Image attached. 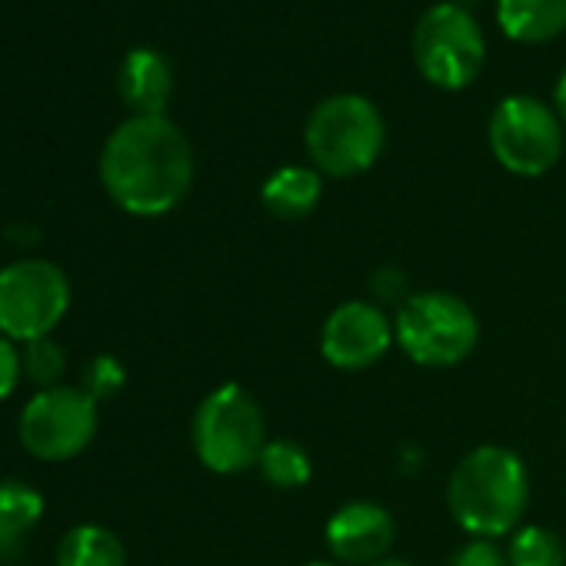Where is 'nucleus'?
Returning a JSON list of instances; mask_svg holds the SVG:
<instances>
[{
  "label": "nucleus",
  "instance_id": "1",
  "mask_svg": "<svg viewBox=\"0 0 566 566\" xmlns=\"http://www.w3.org/2000/svg\"><path fill=\"white\" fill-rule=\"evenodd\" d=\"M101 180L111 200L134 217L174 210L193 184V150L184 130L157 117H127L101 150Z\"/></svg>",
  "mask_w": 566,
  "mask_h": 566
},
{
  "label": "nucleus",
  "instance_id": "2",
  "mask_svg": "<svg viewBox=\"0 0 566 566\" xmlns=\"http://www.w3.org/2000/svg\"><path fill=\"white\" fill-rule=\"evenodd\" d=\"M453 520L476 539H493L520 530L530 503V473L520 453L483 443L470 450L447 486Z\"/></svg>",
  "mask_w": 566,
  "mask_h": 566
},
{
  "label": "nucleus",
  "instance_id": "3",
  "mask_svg": "<svg viewBox=\"0 0 566 566\" xmlns=\"http://www.w3.org/2000/svg\"><path fill=\"white\" fill-rule=\"evenodd\" d=\"M307 154L321 174L357 177L377 164L387 144V124L380 107L364 94L324 97L304 127Z\"/></svg>",
  "mask_w": 566,
  "mask_h": 566
},
{
  "label": "nucleus",
  "instance_id": "4",
  "mask_svg": "<svg viewBox=\"0 0 566 566\" xmlns=\"http://www.w3.org/2000/svg\"><path fill=\"white\" fill-rule=\"evenodd\" d=\"M193 453L213 473H243L256 467L266 447L263 410L240 384H223L210 390L190 423Z\"/></svg>",
  "mask_w": 566,
  "mask_h": 566
},
{
  "label": "nucleus",
  "instance_id": "5",
  "mask_svg": "<svg viewBox=\"0 0 566 566\" xmlns=\"http://www.w3.org/2000/svg\"><path fill=\"white\" fill-rule=\"evenodd\" d=\"M394 337L400 350L420 367H457L463 364L480 340V321L473 307L447 291H423L403 301Z\"/></svg>",
  "mask_w": 566,
  "mask_h": 566
},
{
  "label": "nucleus",
  "instance_id": "6",
  "mask_svg": "<svg viewBox=\"0 0 566 566\" xmlns=\"http://www.w3.org/2000/svg\"><path fill=\"white\" fill-rule=\"evenodd\" d=\"M413 61L430 84L447 91L467 87L486 61V41L476 18L457 0L427 8L413 28Z\"/></svg>",
  "mask_w": 566,
  "mask_h": 566
},
{
  "label": "nucleus",
  "instance_id": "7",
  "mask_svg": "<svg viewBox=\"0 0 566 566\" xmlns=\"http://www.w3.org/2000/svg\"><path fill=\"white\" fill-rule=\"evenodd\" d=\"M71 307V280L54 260H18L0 270V334L8 340H41Z\"/></svg>",
  "mask_w": 566,
  "mask_h": 566
},
{
  "label": "nucleus",
  "instance_id": "8",
  "mask_svg": "<svg viewBox=\"0 0 566 566\" xmlns=\"http://www.w3.org/2000/svg\"><path fill=\"white\" fill-rule=\"evenodd\" d=\"M490 150L493 157L520 177L546 174L563 154V124L559 114L530 94L503 97L490 114Z\"/></svg>",
  "mask_w": 566,
  "mask_h": 566
},
{
  "label": "nucleus",
  "instance_id": "9",
  "mask_svg": "<svg viewBox=\"0 0 566 566\" xmlns=\"http://www.w3.org/2000/svg\"><path fill=\"white\" fill-rule=\"evenodd\" d=\"M21 443L31 457L61 463L84 453L97 433V400L84 387L41 390L21 413Z\"/></svg>",
  "mask_w": 566,
  "mask_h": 566
},
{
  "label": "nucleus",
  "instance_id": "10",
  "mask_svg": "<svg viewBox=\"0 0 566 566\" xmlns=\"http://www.w3.org/2000/svg\"><path fill=\"white\" fill-rule=\"evenodd\" d=\"M394 344V324L377 304L367 301L340 304L321 334V354L337 370H367L384 360Z\"/></svg>",
  "mask_w": 566,
  "mask_h": 566
},
{
  "label": "nucleus",
  "instance_id": "11",
  "mask_svg": "<svg viewBox=\"0 0 566 566\" xmlns=\"http://www.w3.org/2000/svg\"><path fill=\"white\" fill-rule=\"evenodd\" d=\"M397 523L374 500H350L327 520V546L340 563L370 566L394 546Z\"/></svg>",
  "mask_w": 566,
  "mask_h": 566
},
{
  "label": "nucleus",
  "instance_id": "12",
  "mask_svg": "<svg viewBox=\"0 0 566 566\" xmlns=\"http://www.w3.org/2000/svg\"><path fill=\"white\" fill-rule=\"evenodd\" d=\"M117 91L124 104L140 117L164 114L170 91H174V67L154 48H134L117 71Z\"/></svg>",
  "mask_w": 566,
  "mask_h": 566
},
{
  "label": "nucleus",
  "instance_id": "13",
  "mask_svg": "<svg viewBox=\"0 0 566 566\" xmlns=\"http://www.w3.org/2000/svg\"><path fill=\"white\" fill-rule=\"evenodd\" d=\"M44 516V496L21 483L0 480V563L11 566L28 553V543Z\"/></svg>",
  "mask_w": 566,
  "mask_h": 566
},
{
  "label": "nucleus",
  "instance_id": "14",
  "mask_svg": "<svg viewBox=\"0 0 566 566\" xmlns=\"http://www.w3.org/2000/svg\"><path fill=\"white\" fill-rule=\"evenodd\" d=\"M321 197H324L321 170L317 167H297V164L273 170L260 187L263 207L280 220H304L307 213L317 210Z\"/></svg>",
  "mask_w": 566,
  "mask_h": 566
},
{
  "label": "nucleus",
  "instance_id": "15",
  "mask_svg": "<svg viewBox=\"0 0 566 566\" xmlns=\"http://www.w3.org/2000/svg\"><path fill=\"white\" fill-rule=\"evenodd\" d=\"M496 21L506 38L539 44L566 28V0H496Z\"/></svg>",
  "mask_w": 566,
  "mask_h": 566
},
{
  "label": "nucleus",
  "instance_id": "16",
  "mask_svg": "<svg viewBox=\"0 0 566 566\" xmlns=\"http://www.w3.org/2000/svg\"><path fill=\"white\" fill-rule=\"evenodd\" d=\"M57 566H127V549L107 526L81 523L64 533L57 546Z\"/></svg>",
  "mask_w": 566,
  "mask_h": 566
},
{
  "label": "nucleus",
  "instance_id": "17",
  "mask_svg": "<svg viewBox=\"0 0 566 566\" xmlns=\"http://www.w3.org/2000/svg\"><path fill=\"white\" fill-rule=\"evenodd\" d=\"M256 470L276 490H301L314 476L311 453L294 440H266V447L256 460Z\"/></svg>",
  "mask_w": 566,
  "mask_h": 566
},
{
  "label": "nucleus",
  "instance_id": "18",
  "mask_svg": "<svg viewBox=\"0 0 566 566\" xmlns=\"http://www.w3.org/2000/svg\"><path fill=\"white\" fill-rule=\"evenodd\" d=\"M506 559L510 566H566V546L546 526H520L510 536Z\"/></svg>",
  "mask_w": 566,
  "mask_h": 566
},
{
  "label": "nucleus",
  "instance_id": "19",
  "mask_svg": "<svg viewBox=\"0 0 566 566\" xmlns=\"http://www.w3.org/2000/svg\"><path fill=\"white\" fill-rule=\"evenodd\" d=\"M21 367L28 374V380L41 390H54L61 387V377L67 370V354L54 337H41L31 340L21 354Z\"/></svg>",
  "mask_w": 566,
  "mask_h": 566
},
{
  "label": "nucleus",
  "instance_id": "20",
  "mask_svg": "<svg viewBox=\"0 0 566 566\" xmlns=\"http://www.w3.org/2000/svg\"><path fill=\"white\" fill-rule=\"evenodd\" d=\"M120 387H124V367H120L114 357H97V360L87 364L84 390H87L94 400H107V397H114Z\"/></svg>",
  "mask_w": 566,
  "mask_h": 566
},
{
  "label": "nucleus",
  "instance_id": "21",
  "mask_svg": "<svg viewBox=\"0 0 566 566\" xmlns=\"http://www.w3.org/2000/svg\"><path fill=\"white\" fill-rule=\"evenodd\" d=\"M450 566H510V559H506V553L493 539H476L473 536L470 543H463L453 553Z\"/></svg>",
  "mask_w": 566,
  "mask_h": 566
},
{
  "label": "nucleus",
  "instance_id": "22",
  "mask_svg": "<svg viewBox=\"0 0 566 566\" xmlns=\"http://www.w3.org/2000/svg\"><path fill=\"white\" fill-rule=\"evenodd\" d=\"M21 374H24L21 354L14 350V344L8 337H0V400H8L14 394Z\"/></svg>",
  "mask_w": 566,
  "mask_h": 566
},
{
  "label": "nucleus",
  "instance_id": "23",
  "mask_svg": "<svg viewBox=\"0 0 566 566\" xmlns=\"http://www.w3.org/2000/svg\"><path fill=\"white\" fill-rule=\"evenodd\" d=\"M553 101H556V114H559V120L566 124V71L559 74V81H556V87H553Z\"/></svg>",
  "mask_w": 566,
  "mask_h": 566
},
{
  "label": "nucleus",
  "instance_id": "24",
  "mask_svg": "<svg viewBox=\"0 0 566 566\" xmlns=\"http://www.w3.org/2000/svg\"><path fill=\"white\" fill-rule=\"evenodd\" d=\"M370 566H410L407 559H397V556H384V559H377V563H370Z\"/></svg>",
  "mask_w": 566,
  "mask_h": 566
},
{
  "label": "nucleus",
  "instance_id": "25",
  "mask_svg": "<svg viewBox=\"0 0 566 566\" xmlns=\"http://www.w3.org/2000/svg\"><path fill=\"white\" fill-rule=\"evenodd\" d=\"M304 566H334V563H321V559H314V563H304Z\"/></svg>",
  "mask_w": 566,
  "mask_h": 566
}]
</instances>
